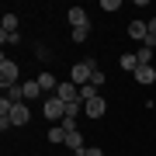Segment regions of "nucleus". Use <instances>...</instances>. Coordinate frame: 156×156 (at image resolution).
Instances as JSON below:
<instances>
[{"mask_svg":"<svg viewBox=\"0 0 156 156\" xmlns=\"http://www.w3.org/2000/svg\"><path fill=\"white\" fill-rule=\"evenodd\" d=\"M128 38H135V42H142V45H146V38H149V28H146V21H132V24H128Z\"/></svg>","mask_w":156,"mask_h":156,"instance_id":"8","label":"nucleus"},{"mask_svg":"<svg viewBox=\"0 0 156 156\" xmlns=\"http://www.w3.org/2000/svg\"><path fill=\"white\" fill-rule=\"evenodd\" d=\"M0 83H4V90L17 83V62H14V59H7V56L0 59Z\"/></svg>","mask_w":156,"mask_h":156,"instance_id":"4","label":"nucleus"},{"mask_svg":"<svg viewBox=\"0 0 156 156\" xmlns=\"http://www.w3.org/2000/svg\"><path fill=\"white\" fill-rule=\"evenodd\" d=\"M0 42H4V45H17V42H21V35H0Z\"/></svg>","mask_w":156,"mask_h":156,"instance_id":"23","label":"nucleus"},{"mask_svg":"<svg viewBox=\"0 0 156 156\" xmlns=\"http://www.w3.org/2000/svg\"><path fill=\"white\" fill-rule=\"evenodd\" d=\"M146 28H149V35L156 38V17H149V21H146Z\"/></svg>","mask_w":156,"mask_h":156,"instance_id":"25","label":"nucleus"},{"mask_svg":"<svg viewBox=\"0 0 156 156\" xmlns=\"http://www.w3.org/2000/svg\"><path fill=\"white\" fill-rule=\"evenodd\" d=\"M35 80H38V87H42V90H52V94H56V90H59V80L52 76V73H38V76H35Z\"/></svg>","mask_w":156,"mask_h":156,"instance_id":"12","label":"nucleus"},{"mask_svg":"<svg viewBox=\"0 0 156 156\" xmlns=\"http://www.w3.org/2000/svg\"><path fill=\"white\" fill-rule=\"evenodd\" d=\"M42 115L49 118V122H62V118H66V104H62V101L52 94V97H45V104H42Z\"/></svg>","mask_w":156,"mask_h":156,"instance_id":"3","label":"nucleus"},{"mask_svg":"<svg viewBox=\"0 0 156 156\" xmlns=\"http://www.w3.org/2000/svg\"><path fill=\"white\" fill-rule=\"evenodd\" d=\"M69 24H73V28H87V11H83V7H69Z\"/></svg>","mask_w":156,"mask_h":156,"instance_id":"10","label":"nucleus"},{"mask_svg":"<svg viewBox=\"0 0 156 156\" xmlns=\"http://www.w3.org/2000/svg\"><path fill=\"white\" fill-rule=\"evenodd\" d=\"M31 122V111H28V104H14L11 108V118H0V132H7V128H21V125H28Z\"/></svg>","mask_w":156,"mask_h":156,"instance_id":"2","label":"nucleus"},{"mask_svg":"<svg viewBox=\"0 0 156 156\" xmlns=\"http://www.w3.org/2000/svg\"><path fill=\"white\" fill-rule=\"evenodd\" d=\"M21 87H24V101H31V97H38V94H42V87H38V80H24Z\"/></svg>","mask_w":156,"mask_h":156,"instance_id":"14","label":"nucleus"},{"mask_svg":"<svg viewBox=\"0 0 156 156\" xmlns=\"http://www.w3.org/2000/svg\"><path fill=\"white\" fill-rule=\"evenodd\" d=\"M49 142H56V146L66 142V128H62V125H52V128H49Z\"/></svg>","mask_w":156,"mask_h":156,"instance_id":"16","label":"nucleus"},{"mask_svg":"<svg viewBox=\"0 0 156 156\" xmlns=\"http://www.w3.org/2000/svg\"><path fill=\"white\" fill-rule=\"evenodd\" d=\"M56 97L62 101V104H69V101H76V97H80V87L73 83V80H59V90H56Z\"/></svg>","mask_w":156,"mask_h":156,"instance_id":"6","label":"nucleus"},{"mask_svg":"<svg viewBox=\"0 0 156 156\" xmlns=\"http://www.w3.org/2000/svg\"><path fill=\"white\" fill-rule=\"evenodd\" d=\"M94 94H101L97 87H90V83H87V87H80V97H83V101H90V97H94Z\"/></svg>","mask_w":156,"mask_h":156,"instance_id":"22","label":"nucleus"},{"mask_svg":"<svg viewBox=\"0 0 156 156\" xmlns=\"http://www.w3.org/2000/svg\"><path fill=\"white\" fill-rule=\"evenodd\" d=\"M62 146H66V149H73V153H83V149H87L83 135H80L76 128H73V132H66V142H62Z\"/></svg>","mask_w":156,"mask_h":156,"instance_id":"7","label":"nucleus"},{"mask_svg":"<svg viewBox=\"0 0 156 156\" xmlns=\"http://www.w3.org/2000/svg\"><path fill=\"white\" fill-rule=\"evenodd\" d=\"M101 11L115 14V11H122V4H118V0H101Z\"/></svg>","mask_w":156,"mask_h":156,"instance_id":"20","label":"nucleus"},{"mask_svg":"<svg viewBox=\"0 0 156 156\" xmlns=\"http://www.w3.org/2000/svg\"><path fill=\"white\" fill-rule=\"evenodd\" d=\"M80 111H83V97H76V101H69V104H66V118H76Z\"/></svg>","mask_w":156,"mask_h":156,"instance_id":"17","label":"nucleus"},{"mask_svg":"<svg viewBox=\"0 0 156 156\" xmlns=\"http://www.w3.org/2000/svg\"><path fill=\"white\" fill-rule=\"evenodd\" d=\"M83 156H104V149H97V146H87V149H83Z\"/></svg>","mask_w":156,"mask_h":156,"instance_id":"24","label":"nucleus"},{"mask_svg":"<svg viewBox=\"0 0 156 156\" xmlns=\"http://www.w3.org/2000/svg\"><path fill=\"white\" fill-rule=\"evenodd\" d=\"M118 62H122V69H128V73H135V69H139V59H135V52H125Z\"/></svg>","mask_w":156,"mask_h":156,"instance_id":"15","label":"nucleus"},{"mask_svg":"<svg viewBox=\"0 0 156 156\" xmlns=\"http://www.w3.org/2000/svg\"><path fill=\"white\" fill-rule=\"evenodd\" d=\"M69 38H73V42H87V38H90V24H87V28H73Z\"/></svg>","mask_w":156,"mask_h":156,"instance_id":"19","label":"nucleus"},{"mask_svg":"<svg viewBox=\"0 0 156 156\" xmlns=\"http://www.w3.org/2000/svg\"><path fill=\"white\" fill-rule=\"evenodd\" d=\"M73 156H83V153H73Z\"/></svg>","mask_w":156,"mask_h":156,"instance_id":"26","label":"nucleus"},{"mask_svg":"<svg viewBox=\"0 0 156 156\" xmlns=\"http://www.w3.org/2000/svg\"><path fill=\"white\" fill-rule=\"evenodd\" d=\"M132 76L139 80L142 87H149V83H156V69H153V66H139V69L132 73Z\"/></svg>","mask_w":156,"mask_h":156,"instance_id":"9","label":"nucleus"},{"mask_svg":"<svg viewBox=\"0 0 156 156\" xmlns=\"http://www.w3.org/2000/svg\"><path fill=\"white\" fill-rule=\"evenodd\" d=\"M4 97L11 101V104H24V87H21V83H14V87H7V90H4Z\"/></svg>","mask_w":156,"mask_h":156,"instance_id":"13","label":"nucleus"},{"mask_svg":"<svg viewBox=\"0 0 156 156\" xmlns=\"http://www.w3.org/2000/svg\"><path fill=\"white\" fill-rule=\"evenodd\" d=\"M108 111V101H104V94H94L90 101H83V115L87 118H101Z\"/></svg>","mask_w":156,"mask_h":156,"instance_id":"5","label":"nucleus"},{"mask_svg":"<svg viewBox=\"0 0 156 156\" xmlns=\"http://www.w3.org/2000/svg\"><path fill=\"white\" fill-rule=\"evenodd\" d=\"M135 59H139V66H153V49H146V45H142V49L135 52Z\"/></svg>","mask_w":156,"mask_h":156,"instance_id":"18","label":"nucleus"},{"mask_svg":"<svg viewBox=\"0 0 156 156\" xmlns=\"http://www.w3.org/2000/svg\"><path fill=\"white\" fill-rule=\"evenodd\" d=\"M94 69H97V62H94V59H80L76 66L69 69V80H73L76 87H87V83H90V76H94Z\"/></svg>","mask_w":156,"mask_h":156,"instance_id":"1","label":"nucleus"},{"mask_svg":"<svg viewBox=\"0 0 156 156\" xmlns=\"http://www.w3.org/2000/svg\"><path fill=\"white\" fill-rule=\"evenodd\" d=\"M17 24H21V21H17V14L7 11V14H4V24H0V35H17Z\"/></svg>","mask_w":156,"mask_h":156,"instance_id":"11","label":"nucleus"},{"mask_svg":"<svg viewBox=\"0 0 156 156\" xmlns=\"http://www.w3.org/2000/svg\"><path fill=\"white\" fill-rule=\"evenodd\" d=\"M104 80H108L104 73H101V69H94V76H90V87H97V90H101V87H104Z\"/></svg>","mask_w":156,"mask_h":156,"instance_id":"21","label":"nucleus"}]
</instances>
